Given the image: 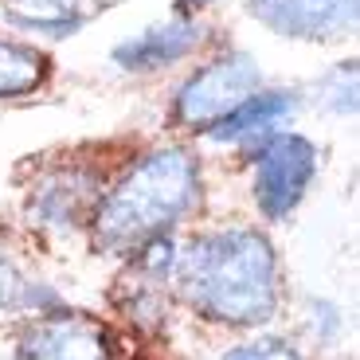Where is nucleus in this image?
I'll list each match as a JSON object with an SVG mask.
<instances>
[{"label":"nucleus","mask_w":360,"mask_h":360,"mask_svg":"<svg viewBox=\"0 0 360 360\" xmlns=\"http://www.w3.org/2000/svg\"><path fill=\"white\" fill-rule=\"evenodd\" d=\"M176 294L204 321L251 329L278 314V255L255 227H216L196 235L172 266Z\"/></svg>","instance_id":"obj_1"},{"label":"nucleus","mask_w":360,"mask_h":360,"mask_svg":"<svg viewBox=\"0 0 360 360\" xmlns=\"http://www.w3.org/2000/svg\"><path fill=\"white\" fill-rule=\"evenodd\" d=\"M200 200V161L192 149L165 145L145 153L98 196L90 216L94 243L110 255H134L157 235H169Z\"/></svg>","instance_id":"obj_2"},{"label":"nucleus","mask_w":360,"mask_h":360,"mask_svg":"<svg viewBox=\"0 0 360 360\" xmlns=\"http://www.w3.org/2000/svg\"><path fill=\"white\" fill-rule=\"evenodd\" d=\"M317 176V149L302 134H270L255 149V204L266 219H286L306 200Z\"/></svg>","instance_id":"obj_3"},{"label":"nucleus","mask_w":360,"mask_h":360,"mask_svg":"<svg viewBox=\"0 0 360 360\" xmlns=\"http://www.w3.org/2000/svg\"><path fill=\"white\" fill-rule=\"evenodd\" d=\"M262 82V71L255 63V55L247 51H231L219 55L216 63L200 67L172 98V117L188 129H207L212 122L235 110L247 94H255Z\"/></svg>","instance_id":"obj_4"},{"label":"nucleus","mask_w":360,"mask_h":360,"mask_svg":"<svg viewBox=\"0 0 360 360\" xmlns=\"http://www.w3.org/2000/svg\"><path fill=\"white\" fill-rule=\"evenodd\" d=\"M247 12L274 36L302 44L341 39L356 27V0H251Z\"/></svg>","instance_id":"obj_5"},{"label":"nucleus","mask_w":360,"mask_h":360,"mask_svg":"<svg viewBox=\"0 0 360 360\" xmlns=\"http://www.w3.org/2000/svg\"><path fill=\"white\" fill-rule=\"evenodd\" d=\"M16 360H114V345L94 317L59 309L27 325Z\"/></svg>","instance_id":"obj_6"},{"label":"nucleus","mask_w":360,"mask_h":360,"mask_svg":"<svg viewBox=\"0 0 360 360\" xmlns=\"http://www.w3.org/2000/svg\"><path fill=\"white\" fill-rule=\"evenodd\" d=\"M98 180L86 169H59L47 180H39V188H32L27 200V216L32 224L51 227V231H75V227L90 224L94 207H98Z\"/></svg>","instance_id":"obj_7"},{"label":"nucleus","mask_w":360,"mask_h":360,"mask_svg":"<svg viewBox=\"0 0 360 360\" xmlns=\"http://www.w3.org/2000/svg\"><path fill=\"white\" fill-rule=\"evenodd\" d=\"M200 44H204V24L192 16H176L122 39L110 59L129 75H149V71H165V67L188 59Z\"/></svg>","instance_id":"obj_8"},{"label":"nucleus","mask_w":360,"mask_h":360,"mask_svg":"<svg viewBox=\"0 0 360 360\" xmlns=\"http://www.w3.org/2000/svg\"><path fill=\"white\" fill-rule=\"evenodd\" d=\"M297 114L294 90H255L235 110H227L219 122L207 126V137L219 145H262L270 134H278Z\"/></svg>","instance_id":"obj_9"},{"label":"nucleus","mask_w":360,"mask_h":360,"mask_svg":"<svg viewBox=\"0 0 360 360\" xmlns=\"http://www.w3.org/2000/svg\"><path fill=\"white\" fill-rule=\"evenodd\" d=\"M4 4H8L12 24L24 32H39V36L63 39L86 24L82 0H4Z\"/></svg>","instance_id":"obj_10"},{"label":"nucleus","mask_w":360,"mask_h":360,"mask_svg":"<svg viewBox=\"0 0 360 360\" xmlns=\"http://www.w3.org/2000/svg\"><path fill=\"white\" fill-rule=\"evenodd\" d=\"M47 79V59L32 44L0 39V98H24Z\"/></svg>","instance_id":"obj_11"},{"label":"nucleus","mask_w":360,"mask_h":360,"mask_svg":"<svg viewBox=\"0 0 360 360\" xmlns=\"http://www.w3.org/2000/svg\"><path fill=\"white\" fill-rule=\"evenodd\" d=\"M224 360H302V352L290 349L286 341H255V345H243V349L227 352Z\"/></svg>","instance_id":"obj_12"},{"label":"nucleus","mask_w":360,"mask_h":360,"mask_svg":"<svg viewBox=\"0 0 360 360\" xmlns=\"http://www.w3.org/2000/svg\"><path fill=\"white\" fill-rule=\"evenodd\" d=\"M333 79H337V86H333V94H325L329 98V106L337 110V114H352L356 110V67H337L333 71Z\"/></svg>","instance_id":"obj_13"},{"label":"nucleus","mask_w":360,"mask_h":360,"mask_svg":"<svg viewBox=\"0 0 360 360\" xmlns=\"http://www.w3.org/2000/svg\"><path fill=\"white\" fill-rule=\"evenodd\" d=\"M207 4H216V0H180V8L192 12V8H207Z\"/></svg>","instance_id":"obj_14"}]
</instances>
